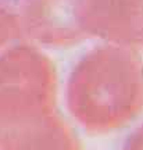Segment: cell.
Here are the masks:
<instances>
[{"label": "cell", "instance_id": "1", "mask_svg": "<svg viewBox=\"0 0 143 150\" xmlns=\"http://www.w3.org/2000/svg\"><path fill=\"white\" fill-rule=\"evenodd\" d=\"M21 0H0V7H10V6L18 4Z\"/></svg>", "mask_w": 143, "mask_h": 150}]
</instances>
